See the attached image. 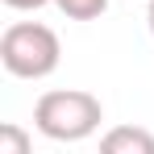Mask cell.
<instances>
[{"instance_id":"7a4b0ae2","label":"cell","mask_w":154,"mask_h":154,"mask_svg":"<svg viewBox=\"0 0 154 154\" xmlns=\"http://www.w3.org/2000/svg\"><path fill=\"white\" fill-rule=\"evenodd\" d=\"M58 58H63V46H58V33L42 21H17L0 33V63L4 71L17 79H46L58 71Z\"/></svg>"},{"instance_id":"277c9868","label":"cell","mask_w":154,"mask_h":154,"mask_svg":"<svg viewBox=\"0 0 154 154\" xmlns=\"http://www.w3.org/2000/svg\"><path fill=\"white\" fill-rule=\"evenodd\" d=\"M54 8L71 21H96L100 13H108V0H54Z\"/></svg>"},{"instance_id":"3957f363","label":"cell","mask_w":154,"mask_h":154,"mask_svg":"<svg viewBox=\"0 0 154 154\" xmlns=\"http://www.w3.org/2000/svg\"><path fill=\"white\" fill-rule=\"evenodd\" d=\"M104 154H154V133L142 125H117L100 137Z\"/></svg>"},{"instance_id":"6da1fadb","label":"cell","mask_w":154,"mask_h":154,"mask_svg":"<svg viewBox=\"0 0 154 154\" xmlns=\"http://www.w3.org/2000/svg\"><path fill=\"white\" fill-rule=\"evenodd\" d=\"M104 121V104L83 88H54L33 104V125L50 142H83Z\"/></svg>"},{"instance_id":"5b68a950","label":"cell","mask_w":154,"mask_h":154,"mask_svg":"<svg viewBox=\"0 0 154 154\" xmlns=\"http://www.w3.org/2000/svg\"><path fill=\"white\" fill-rule=\"evenodd\" d=\"M0 154H29V133L21 125H0Z\"/></svg>"},{"instance_id":"52a82bcc","label":"cell","mask_w":154,"mask_h":154,"mask_svg":"<svg viewBox=\"0 0 154 154\" xmlns=\"http://www.w3.org/2000/svg\"><path fill=\"white\" fill-rule=\"evenodd\" d=\"M146 25H150V33H154V0H150V8H146Z\"/></svg>"},{"instance_id":"8992f818","label":"cell","mask_w":154,"mask_h":154,"mask_svg":"<svg viewBox=\"0 0 154 154\" xmlns=\"http://www.w3.org/2000/svg\"><path fill=\"white\" fill-rule=\"evenodd\" d=\"M8 8H21V13H29V8H46V4H54V0H4Z\"/></svg>"}]
</instances>
